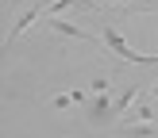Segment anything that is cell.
<instances>
[{
	"mask_svg": "<svg viewBox=\"0 0 158 138\" xmlns=\"http://www.w3.org/2000/svg\"><path fill=\"white\" fill-rule=\"evenodd\" d=\"M100 42L108 54H116V61L123 65H158V54H139L135 46L123 42V35L116 31V23H100Z\"/></svg>",
	"mask_w": 158,
	"mask_h": 138,
	"instance_id": "cell-1",
	"label": "cell"
},
{
	"mask_svg": "<svg viewBox=\"0 0 158 138\" xmlns=\"http://www.w3.org/2000/svg\"><path fill=\"white\" fill-rule=\"evenodd\" d=\"M123 138H158V123H123Z\"/></svg>",
	"mask_w": 158,
	"mask_h": 138,
	"instance_id": "cell-4",
	"label": "cell"
},
{
	"mask_svg": "<svg viewBox=\"0 0 158 138\" xmlns=\"http://www.w3.org/2000/svg\"><path fill=\"white\" fill-rule=\"evenodd\" d=\"M43 27L58 31V35H69V38H85V42H97V31H85L81 23H73V19H62V15H46V19H43Z\"/></svg>",
	"mask_w": 158,
	"mask_h": 138,
	"instance_id": "cell-3",
	"label": "cell"
},
{
	"mask_svg": "<svg viewBox=\"0 0 158 138\" xmlns=\"http://www.w3.org/2000/svg\"><path fill=\"white\" fill-rule=\"evenodd\" d=\"M89 92H112V77H108V73H100L97 81L89 84Z\"/></svg>",
	"mask_w": 158,
	"mask_h": 138,
	"instance_id": "cell-5",
	"label": "cell"
},
{
	"mask_svg": "<svg viewBox=\"0 0 158 138\" xmlns=\"http://www.w3.org/2000/svg\"><path fill=\"white\" fill-rule=\"evenodd\" d=\"M116 100L108 96V92H93V100H89V107H85V119L93 123V127H108V123H116Z\"/></svg>",
	"mask_w": 158,
	"mask_h": 138,
	"instance_id": "cell-2",
	"label": "cell"
},
{
	"mask_svg": "<svg viewBox=\"0 0 158 138\" xmlns=\"http://www.w3.org/2000/svg\"><path fill=\"white\" fill-rule=\"evenodd\" d=\"M151 100H154V104H158V81L151 84Z\"/></svg>",
	"mask_w": 158,
	"mask_h": 138,
	"instance_id": "cell-7",
	"label": "cell"
},
{
	"mask_svg": "<svg viewBox=\"0 0 158 138\" xmlns=\"http://www.w3.org/2000/svg\"><path fill=\"white\" fill-rule=\"evenodd\" d=\"M100 4H104V0H73V8H77V12H97Z\"/></svg>",
	"mask_w": 158,
	"mask_h": 138,
	"instance_id": "cell-6",
	"label": "cell"
}]
</instances>
